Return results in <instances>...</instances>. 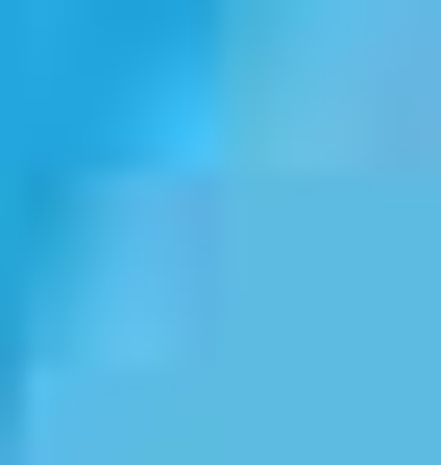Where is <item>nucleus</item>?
<instances>
[]
</instances>
